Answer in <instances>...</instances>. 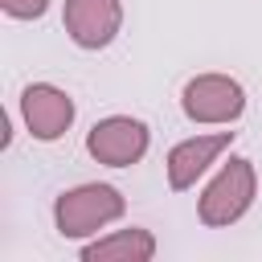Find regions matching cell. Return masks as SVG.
I'll list each match as a JSON object with an SVG mask.
<instances>
[{"label":"cell","mask_w":262,"mask_h":262,"mask_svg":"<svg viewBox=\"0 0 262 262\" xmlns=\"http://www.w3.org/2000/svg\"><path fill=\"white\" fill-rule=\"evenodd\" d=\"M258 201V168L250 156H229L217 164L209 184L196 196V217L209 229H229L237 225Z\"/></svg>","instance_id":"obj_2"},{"label":"cell","mask_w":262,"mask_h":262,"mask_svg":"<svg viewBox=\"0 0 262 262\" xmlns=\"http://www.w3.org/2000/svg\"><path fill=\"white\" fill-rule=\"evenodd\" d=\"M229 147H233V131H196V135L180 139V143L168 151V160H164L168 188H172V192L196 188V180H201L205 172H213Z\"/></svg>","instance_id":"obj_6"},{"label":"cell","mask_w":262,"mask_h":262,"mask_svg":"<svg viewBox=\"0 0 262 262\" xmlns=\"http://www.w3.org/2000/svg\"><path fill=\"white\" fill-rule=\"evenodd\" d=\"M0 8L12 20H41L49 12V0H0Z\"/></svg>","instance_id":"obj_9"},{"label":"cell","mask_w":262,"mask_h":262,"mask_svg":"<svg viewBox=\"0 0 262 262\" xmlns=\"http://www.w3.org/2000/svg\"><path fill=\"white\" fill-rule=\"evenodd\" d=\"M61 29L78 49L98 53L123 29V0H66L61 4Z\"/></svg>","instance_id":"obj_7"},{"label":"cell","mask_w":262,"mask_h":262,"mask_svg":"<svg viewBox=\"0 0 262 262\" xmlns=\"http://www.w3.org/2000/svg\"><path fill=\"white\" fill-rule=\"evenodd\" d=\"M78 258L82 262H151L156 258V233L143 229V225L106 229V233L82 242Z\"/></svg>","instance_id":"obj_8"},{"label":"cell","mask_w":262,"mask_h":262,"mask_svg":"<svg viewBox=\"0 0 262 262\" xmlns=\"http://www.w3.org/2000/svg\"><path fill=\"white\" fill-rule=\"evenodd\" d=\"M151 147V127L135 115H106L86 131V156L102 168H135Z\"/></svg>","instance_id":"obj_4"},{"label":"cell","mask_w":262,"mask_h":262,"mask_svg":"<svg viewBox=\"0 0 262 262\" xmlns=\"http://www.w3.org/2000/svg\"><path fill=\"white\" fill-rule=\"evenodd\" d=\"M16 111H20L25 131L37 143H57L78 119V106H74L70 90H61L53 82H29L16 98Z\"/></svg>","instance_id":"obj_5"},{"label":"cell","mask_w":262,"mask_h":262,"mask_svg":"<svg viewBox=\"0 0 262 262\" xmlns=\"http://www.w3.org/2000/svg\"><path fill=\"white\" fill-rule=\"evenodd\" d=\"M123 213H127V196L115 184L86 180V184H74V188L57 192V201H53V229L66 242H90L106 225L123 221Z\"/></svg>","instance_id":"obj_1"},{"label":"cell","mask_w":262,"mask_h":262,"mask_svg":"<svg viewBox=\"0 0 262 262\" xmlns=\"http://www.w3.org/2000/svg\"><path fill=\"white\" fill-rule=\"evenodd\" d=\"M180 111L196 127H233L246 115V86L229 74H192L180 90Z\"/></svg>","instance_id":"obj_3"}]
</instances>
